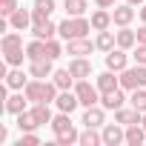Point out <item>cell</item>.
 <instances>
[{
	"label": "cell",
	"instance_id": "1",
	"mask_svg": "<svg viewBox=\"0 0 146 146\" xmlns=\"http://www.w3.org/2000/svg\"><path fill=\"white\" fill-rule=\"evenodd\" d=\"M92 32V20L86 17H66L60 23V37L63 40H75V37H86Z\"/></svg>",
	"mask_w": 146,
	"mask_h": 146
},
{
	"label": "cell",
	"instance_id": "2",
	"mask_svg": "<svg viewBox=\"0 0 146 146\" xmlns=\"http://www.w3.org/2000/svg\"><path fill=\"white\" fill-rule=\"evenodd\" d=\"M120 86L123 89H129V92H135V89H143L146 86V66L143 63H137V66H126L123 72H120Z\"/></svg>",
	"mask_w": 146,
	"mask_h": 146
},
{
	"label": "cell",
	"instance_id": "3",
	"mask_svg": "<svg viewBox=\"0 0 146 146\" xmlns=\"http://www.w3.org/2000/svg\"><path fill=\"white\" fill-rule=\"evenodd\" d=\"M75 95H78L80 106H98V103H100V89L92 86L89 80H78V83H75Z\"/></svg>",
	"mask_w": 146,
	"mask_h": 146
},
{
	"label": "cell",
	"instance_id": "4",
	"mask_svg": "<svg viewBox=\"0 0 146 146\" xmlns=\"http://www.w3.org/2000/svg\"><path fill=\"white\" fill-rule=\"evenodd\" d=\"M103 146H120V143H126V129L115 120V123H106L103 126Z\"/></svg>",
	"mask_w": 146,
	"mask_h": 146
},
{
	"label": "cell",
	"instance_id": "5",
	"mask_svg": "<svg viewBox=\"0 0 146 146\" xmlns=\"http://www.w3.org/2000/svg\"><path fill=\"white\" fill-rule=\"evenodd\" d=\"M92 49H98L89 37H75V40H66V52L72 54V57H86V54H92Z\"/></svg>",
	"mask_w": 146,
	"mask_h": 146
},
{
	"label": "cell",
	"instance_id": "6",
	"mask_svg": "<svg viewBox=\"0 0 146 146\" xmlns=\"http://www.w3.org/2000/svg\"><path fill=\"white\" fill-rule=\"evenodd\" d=\"M29 75L37 78V80H46L54 75V69H52V57H40V60H29Z\"/></svg>",
	"mask_w": 146,
	"mask_h": 146
},
{
	"label": "cell",
	"instance_id": "7",
	"mask_svg": "<svg viewBox=\"0 0 146 146\" xmlns=\"http://www.w3.org/2000/svg\"><path fill=\"white\" fill-rule=\"evenodd\" d=\"M126 63H129V57H126V49H112V52H106V69H112V72H120L126 69Z\"/></svg>",
	"mask_w": 146,
	"mask_h": 146
},
{
	"label": "cell",
	"instance_id": "8",
	"mask_svg": "<svg viewBox=\"0 0 146 146\" xmlns=\"http://www.w3.org/2000/svg\"><path fill=\"white\" fill-rule=\"evenodd\" d=\"M26 98H29V103H46V80H29L26 83Z\"/></svg>",
	"mask_w": 146,
	"mask_h": 146
},
{
	"label": "cell",
	"instance_id": "9",
	"mask_svg": "<svg viewBox=\"0 0 146 146\" xmlns=\"http://www.w3.org/2000/svg\"><path fill=\"white\" fill-rule=\"evenodd\" d=\"M80 123H83V126H92V129L103 126V123H106V109H103V106H86Z\"/></svg>",
	"mask_w": 146,
	"mask_h": 146
},
{
	"label": "cell",
	"instance_id": "10",
	"mask_svg": "<svg viewBox=\"0 0 146 146\" xmlns=\"http://www.w3.org/2000/svg\"><path fill=\"white\" fill-rule=\"evenodd\" d=\"M54 106L60 109V112H75L78 106H80V100H78V95H75V89H63L60 95H57V100H54Z\"/></svg>",
	"mask_w": 146,
	"mask_h": 146
},
{
	"label": "cell",
	"instance_id": "11",
	"mask_svg": "<svg viewBox=\"0 0 146 146\" xmlns=\"http://www.w3.org/2000/svg\"><path fill=\"white\" fill-rule=\"evenodd\" d=\"M54 12V0H35V9H32V23H46Z\"/></svg>",
	"mask_w": 146,
	"mask_h": 146
},
{
	"label": "cell",
	"instance_id": "12",
	"mask_svg": "<svg viewBox=\"0 0 146 146\" xmlns=\"http://www.w3.org/2000/svg\"><path fill=\"white\" fill-rule=\"evenodd\" d=\"M69 72H72L78 80H86V78H92V63H89L86 57H72V60H69Z\"/></svg>",
	"mask_w": 146,
	"mask_h": 146
},
{
	"label": "cell",
	"instance_id": "13",
	"mask_svg": "<svg viewBox=\"0 0 146 146\" xmlns=\"http://www.w3.org/2000/svg\"><path fill=\"white\" fill-rule=\"evenodd\" d=\"M123 103H126V98H123V86L100 95V106H103V109H112V112H115V109H120Z\"/></svg>",
	"mask_w": 146,
	"mask_h": 146
},
{
	"label": "cell",
	"instance_id": "14",
	"mask_svg": "<svg viewBox=\"0 0 146 146\" xmlns=\"http://www.w3.org/2000/svg\"><path fill=\"white\" fill-rule=\"evenodd\" d=\"M112 20H115V26H129V23L135 20V9H132V3H120V6H115Z\"/></svg>",
	"mask_w": 146,
	"mask_h": 146
},
{
	"label": "cell",
	"instance_id": "15",
	"mask_svg": "<svg viewBox=\"0 0 146 146\" xmlns=\"http://www.w3.org/2000/svg\"><path fill=\"white\" fill-rule=\"evenodd\" d=\"M117 75V72H112V69H106L103 72V75H98V89H100V95L103 92H112V89H120V78H115Z\"/></svg>",
	"mask_w": 146,
	"mask_h": 146
},
{
	"label": "cell",
	"instance_id": "16",
	"mask_svg": "<svg viewBox=\"0 0 146 146\" xmlns=\"http://www.w3.org/2000/svg\"><path fill=\"white\" fill-rule=\"evenodd\" d=\"M32 35L40 37V40H52L54 35H60V26H54L52 20H46V23H32Z\"/></svg>",
	"mask_w": 146,
	"mask_h": 146
},
{
	"label": "cell",
	"instance_id": "17",
	"mask_svg": "<svg viewBox=\"0 0 146 146\" xmlns=\"http://www.w3.org/2000/svg\"><path fill=\"white\" fill-rule=\"evenodd\" d=\"M140 117H143V112H137L135 106L132 109H115V120L120 123V126H132V123H140Z\"/></svg>",
	"mask_w": 146,
	"mask_h": 146
},
{
	"label": "cell",
	"instance_id": "18",
	"mask_svg": "<svg viewBox=\"0 0 146 146\" xmlns=\"http://www.w3.org/2000/svg\"><path fill=\"white\" fill-rule=\"evenodd\" d=\"M26 103H29V98H26V92H20V95H12V98H6L3 109H6L9 115H20V112H26Z\"/></svg>",
	"mask_w": 146,
	"mask_h": 146
},
{
	"label": "cell",
	"instance_id": "19",
	"mask_svg": "<svg viewBox=\"0 0 146 146\" xmlns=\"http://www.w3.org/2000/svg\"><path fill=\"white\" fill-rule=\"evenodd\" d=\"M126 143H129V146H143V143H146V129H143V123L126 126Z\"/></svg>",
	"mask_w": 146,
	"mask_h": 146
},
{
	"label": "cell",
	"instance_id": "20",
	"mask_svg": "<svg viewBox=\"0 0 146 146\" xmlns=\"http://www.w3.org/2000/svg\"><path fill=\"white\" fill-rule=\"evenodd\" d=\"M52 80H54V86H57L60 92H63V89H72V86H75V83H78V78H75V75H72V72H69V69H57V72H54V75H52Z\"/></svg>",
	"mask_w": 146,
	"mask_h": 146
},
{
	"label": "cell",
	"instance_id": "21",
	"mask_svg": "<svg viewBox=\"0 0 146 146\" xmlns=\"http://www.w3.org/2000/svg\"><path fill=\"white\" fill-rule=\"evenodd\" d=\"M9 26H12V29H17V32H26V29L32 26V12H26V9H17V12L9 17Z\"/></svg>",
	"mask_w": 146,
	"mask_h": 146
},
{
	"label": "cell",
	"instance_id": "22",
	"mask_svg": "<svg viewBox=\"0 0 146 146\" xmlns=\"http://www.w3.org/2000/svg\"><path fill=\"white\" fill-rule=\"evenodd\" d=\"M112 23H115V20H112V12H109V9H98V12L92 15V29H95V32H106Z\"/></svg>",
	"mask_w": 146,
	"mask_h": 146
},
{
	"label": "cell",
	"instance_id": "23",
	"mask_svg": "<svg viewBox=\"0 0 146 146\" xmlns=\"http://www.w3.org/2000/svg\"><path fill=\"white\" fill-rule=\"evenodd\" d=\"M26 83H29V80H26V75H23V69H20V66H12V72L6 75V86L20 92V89H26Z\"/></svg>",
	"mask_w": 146,
	"mask_h": 146
},
{
	"label": "cell",
	"instance_id": "24",
	"mask_svg": "<svg viewBox=\"0 0 146 146\" xmlns=\"http://www.w3.org/2000/svg\"><path fill=\"white\" fill-rule=\"evenodd\" d=\"M49 126L54 129V135H63V132H72V129H75V123H72L69 112H60L57 117H52V123H49Z\"/></svg>",
	"mask_w": 146,
	"mask_h": 146
},
{
	"label": "cell",
	"instance_id": "25",
	"mask_svg": "<svg viewBox=\"0 0 146 146\" xmlns=\"http://www.w3.org/2000/svg\"><path fill=\"white\" fill-rule=\"evenodd\" d=\"M117 46H120V49H135V46H137V35H135L129 26H120V32H117Z\"/></svg>",
	"mask_w": 146,
	"mask_h": 146
},
{
	"label": "cell",
	"instance_id": "26",
	"mask_svg": "<svg viewBox=\"0 0 146 146\" xmlns=\"http://www.w3.org/2000/svg\"><path fill=\"white\" fill-rule=\"evenodd\" d=\"M95 46H98L100 52H112V49L117 46V35H112L109 29H106V32H98V40H95Z\"/></svg>",
	"mask_w": 146,
	"mask_h": 146
},
{
	"label": "cell",
	"instance_id": "27",
	"mask_svg": "<svg viewBox=\"0 0 146 146\" xmlns=\"http://www.w3.org/2000/svg\"><path fill=\"white\" fill-rule=\"evenodd\" d=\"M26 57H29V60H40V57H46V40L35 37V40L26 46Z\"/></svg>",
	"mask_w": 146,
	"mask_h": 146
},
{
	"label": "cell",
	"instance_id": "28",
	"mask_svg": "<svg viewBox=\"0 0 146 146\" xmlns=\"http://www.w3.org/2000/svg\"><path fill=\"white\" fill-rule=\"evenodd\" d=\"M37 126H40V123L35 120L32 109H26V112H20V115H17V129H20V132H35Z\"/></svg>",
	"mask_w": 146,
	"mask_h": 146
},
{
	"label": "cell",
	"instance_id": "29",
	"mask_svg": "<svg viewBox=\"0 0 146 146\" xmlns=\"http://www.w3.org/2000/svg\"><path fill=\"white\" fill-rule=\"evenodd\" d=\"M32 115H35V120H37L40 126H43V123H52V117H54L52 109H49V103H35V106H32Z\"/></svg>",
	"mask_w": 146,
	"mask_h": 146
},
{
	"label": "cell",
	"instance_id": "30",
	"mask_svg": "<svg viewBox=\"0 0 146 146\" xmlns=\"http://www.w3.org/2000/svg\"><path fill=\"white\" fill-rule=\"evenodd\" d=\"M66 17H83V12L89 9L86 6V0H66Z\"/></svg>",
	"mask_w": 146,
	"mask_h": 146
},
{
	"label": "cell",
	"instance_id": "31",
	"mask_svg": "<svg viewBox=\"0 0 146 146\" xmlns=\"http://www.w3.org/2000/svg\"><path fill=\"white\" fill-rule=\"evenodd\" d=\"M0 46H3V52H12V49H23V37H20V35H17V29H15V32L3 35Z\"/></svg>",
	"mask_w": 146,
	"mask_h": 146
},
{
	"label": "cell",
	"instance_id": "32",
	"mask_svg": "<svg viewBox=\"0 0 146 146\" xmlns=\"http://www.w3.org/2000/svg\"><path fill=\"white\" fill-rule=\"evenodd\" d=\"M98 143H103V135H98L92 126H86L80 132V146H98Z\"/></svg>",
	"mask_w": 146,
	"mask_h": 146
},
{
	"label": "cell",
	"instance_id": "33",
	"mask_svg": "<svg viewBox=\"0 0 146 146\" xmlns=\"http://www.w3.org/2000/svg\"><path fill=\"white\" fill-rule=\"evenodd\" d=\"M54 143H57V146H72V143H80V135H78V129H72V132L54 135Z\"/></svg>",
	"mask_w": 146,
	"mask_h": 146
},
{
	"label": "cell",
	"instance_id": "34",
	"mask_svg": "<svg viewBox=\"0 0 146 146\" xmlns=\"http://www.w3.org/2000/svg\"><path fill=\"white\" fill-rule=\"evenodd\" d=\"M129 103H132L137 112H146V89H135L132 98H129Z\"/></svg>",
	"mask_w": 146,
	"mask_h": 146
},
{
	"label": "cell",
	"instance_id": "35",
	"mask_svg": "<svg viewBox=\"0 0 146 146\" xmlns=\"http://www.w3.org/2000/svg\"><path fill=\"white\" fill-rule=\"evenodd\" d=\"M23 52L26 49H12V52H3V57H6L9 66H23V57H26Z\"/></svg>",
	"mask_w": 146,
	"mask_h": 146
},
{
	"label": "cell",
	"instance_id": "36",
	"mask_svg": "<svg viewBox=\"0 0 146 146\" xmlns=\"http://www.w3.org/2000/svg\"><path fill=\"white\" fill-rule=\"evenodd\" d=\"M60 54H63V46H60V43H57L54 37H52V40H46V57H52V60H57Z\"/></svg>",
	"mask_w": 146,
	"mask_h": 146
},
{
	"label": "cell",
	"instance_id": "37",
	"mask_svg": "<svg viewBox=\"0 0 146 146\" xmlns=\"http://www.w3.org/2000/svg\"><path fill=\"white\" fill-rule=\"evenodd\" d=\"M17 12V0H0V15L3 17H12Z\"/></svg>",
	"mask_w": 146,
	"mask_h": 146
},
{
	"label": "cell",
	"instance_id": "38",
	"mask_svg": "<svg viewBox=\"0 0 146 146\" xmlns=\"http://www.w3.org/2000/svg\"><path fill=\"white\" fill-rule=\"evenodd\" d=\"M17 146H40V137H37L35 132H23L20 140H17Z\"/></svg>",
	"mask_w": 146,
	"mask_h": 146
},
{
	"label": "cell",
	"instance_id": "39",
	"mask_svg": "<svg viewBox=\"0 0 146 146\" xmlns=\"http://www.w3.org/2000/svg\"><path fill=\"white\" fill-rule=\"evenodd\" d=\"M135 60L146 66V43H137V46H135Z\"/></svg>",
	"mask_w": 146,
	"mask_h": 146
},
{
	"label": "cell",
	"instance_id": "40",
	"mask_svg": "<svg viewBox=\"0 0 146 146\" xmlns=\"http://www.w3.org/2000/svg\"><path fill=\"white\" fill-rule=\"evenodd\" d=\"M95 6L98 9H115L117 3H115V0H95Z\"/></svg>",
	"mask_w": 146,
	"mask_h": 146
},
{
	"label": "cell",
	"instance_id": "41",
	"mask_svg": "<svg viewBox=\"0 0 146 146\" xmlns=\"http://www.w3.org/2000/svg\"><path fill=\"white\" fill-rule=\"evenodd\" d=\"M135 35H137V43H146V23H143V26H140Z\"/></svg>",
	"mask_w": 146,
	"mask_h": 146
},
{
	"label": "cell",
	"instance_id": "42",
	"mask_svg": "<svg viewBox=\"0 0 146 146\" xmlns=\"http://www.w3.org/2000/svg\"><path fill=\"white\" fill-rule=\"evenodd\" d=\"M140 20H143V23H146V6H143V9H140Z\"/></svg>",
	"mask_w": 146,
	"mask_h": 146
},
{
	"label": "cell",
	"instance_id": "43",
	"mask_svg": "<svg viewBox=\"0 0 146 146\" xmlns=\"http://www.w3.org/2000/svg\"><path fill=\"white\" fill-rule=\"evenodd\" d=\"M126 3H132V6H140V3H143V0H126Z\"/></svg>",
	"mask_w": 146,
	"mask_h": 146
},
{
	"label": "cell",
	"instance_id": "44",
	"mask_svg": "<svg viewBox=\"0 0 146 146\" xmlns=\"http://www.w3.org/2000/svg\"><path fill=\"white\" fill-rule=\"evenodd\" d=\"M140 123H143V129H146V112H143V117H140Z\"/></svg>",
	"mask_w": 146,
	"mask_h": 146
}]
</instances>
